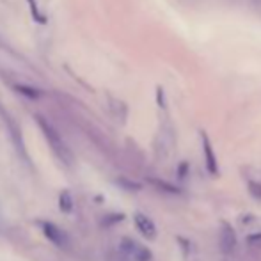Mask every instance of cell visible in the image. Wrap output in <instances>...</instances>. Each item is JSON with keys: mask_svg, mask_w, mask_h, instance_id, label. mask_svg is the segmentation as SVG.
I'll return each mask as SVG.
<instances>
[{"mask_svg": "<svg viewBox=\"0 0 261 261\" xmlns=\"http://www.w3.org/2000/svg\"><path fill=\"white\" fill-rule=\"evenodd\" d=\"M133 220H135V226H137V229L140 231V235L146 236V238H149V240L156 238V226L153 224V220L149 219L148 215H144V213H135V215H133Z\"/></svg>", "mask_w": 261, "mask_h": 261, "instance_id": "277c9868", "label": "cell"}, {"mask_svg": "<svg viewBox=\"0 0 261 261\" xmlns=\"http://www.w3.org/2000/svg\"><path fill=\"white\" fill-rule=\"evenodd\" d=\"M29 2H31V8H32V15H34V18H36V20H38V22H39V20H41V22H43V18H41V16H39V15H38V9H36V4H34V0H29Z\"/></svg>", "mask_w": 261, "mask_h": 261, "instance_id": "8fae6325", "label": "cell"}, {"mask_svg": "<svg viewBox=\"0 0 261 261\" xmlns=\"http://www.w3.org/2000/svg\"><path fill=\"white\" fill-rule=\"evenodd\" d=\"M59 206H61V212L64 213H69L73 210V197L69 192H61V196H59Z\"/></svg>", "mask_w": 261, "mask_h": 261, "instance_id": "52a82bcc", "label": "cell"}, {"mask_svg": "<svg viewBox=\"0 0 261 261\" xmlns=\"http://www.w3.org/2000/svg\"><path fill=\"white\" fill-rule=\"evenodd\" d=\"M39 226H41V229H43V235H45L53 245L66 247V243H68V236L64 235V231H61L55 224H52V222H39Z\"/></svg>", "mask_w": 261, "mask_h": 261, "instance_id": "3957f363", "label": "cell"}, {"mask_svg": "<svg viewBox=\"0 0 261 261\" xmlns=\"http://www.w3.org/2000/svg\"><path fill=\"white\" fill-rule=\"evenodd\" d=\"M205 158H206V167H208V172L215 176V174L219 172V167H217L215 155H213L212 146H210V142L206 140V137H205Z\"/></svg>", "mask_w": 261, "mask_h": 261, "instance_id": "8992f818", "label": "cell"}, {"mask_svg": "<svg viewBox=\"0 0 261 261\" xmlns=\"http://www.w3.org/2000/svg\"><path fill=\"white\" fill-rule=\"evenodd\" d=\"M151 183H153V185L158 187V189L162 187V190H165V192H169V194H182V190H180L178 187L170 185V183H167V182H160V180H151Z\"/></svg>", "mask_w": 261, "mask_h": 261, "instance_id": "ba28073f", "label": "cell"}, {"mask_svg": "<svg viewBox=\"0 0 261 261\" xmlns=\"http://www.w3.org/2000/svg\"><path fill=\"white\" fill-rule=\"evenodd\" d=\"M38 125L41 126L43 133H45V137H46V140H48V144L52 146L53 153H55V155L59 156V158H61L64 163H71V160H73L71 153H69V149H68V146L64 144V140L59 137L57 130L53 128V126H50V123H46L43 118H38Z\"/></svg>", "mask_w": 261, "mask_h": 261, "instance_id": "6da1fadb", "label": "cell"}, {"mask_svg": "<svg viewBox=\"0 0 261 261\" xmlns=\"http://www.w3.org/2000/svg\"><path fill=\"white\" fill-rule=\"evenodd\" d=\"M16 89H18L20 93H23V95H27L29 98H39V95L41 93L39 91H36V89H32V87H23V85H16Z\"/></svg>", "mask_w": 261, "mask_h": 261, "instance_id": "9c48e42d", "label": "cell"}, {"mask_svg": "<svg viewBox=\"0 0 261 261\" xmlns=\"http://www.w3.org/2000/svg\"><path fill=\"white\" fill-rule=\"evenodd\" d=\"M249 187H250V194H252L254 197H256V199H261V185H257V183H252L250 182L249 183Z\"/></svg>", "mask_w": 261, "mask_h": 261, "instance_id": "30bf717a", "label": "cell"}, {"mask_svg": "<svg viewBox=\"0 0 261 261\" xmlns=\"http://www.w3.org/2000/svg\"><path fill=\"white\" fill-rule=\"evenodd\" d=\"M219 242H220V249L222 252L229 254L233 252L236 245V236H235V231L229 224H222V229H220V235H219Z\"/></svg>", "mask_w": 261, "mask_h": 261, "instance_id": "5b68a950", "label": "cell"}, {"mask_svg": "<svg viewBox=\"0 0 261 261\" xmlns=\"http://www.w3.org/2000/svg\"><path fill=\"white\" fill-rule=\"evenodd\" d=\"M123 250H125L133 261H151L153 259L151 250H149L148 247L137 243L135 240H130V238L123 240Z\"/></svg>", "mask_w": 261, "mask_h": 261, "instance_id": "7a4b0ae2", "label": "cell"}]
</instances>
